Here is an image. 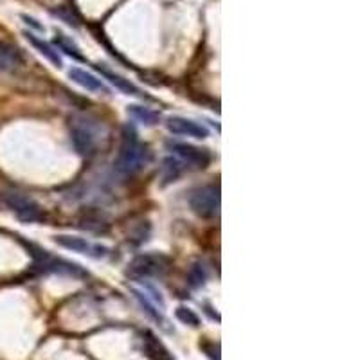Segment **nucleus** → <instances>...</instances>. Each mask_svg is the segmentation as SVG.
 Segmentation results:
<instances>
[{
	"instance_id": "1",
	"label": "nucleus",
	"mask_w": 360,
	"mask_h": 360,
	"mask_svg": "<svg viewBox=\"0 0 360 360\" xmlns=\"http://www.w3.org/2000/svg\"><path fill=\"white\" fill-rule=\"evenodd\" d=\"M148 159H150V152H148L146 144L141 143L135 128L124 127L123 143H121L117 159L114 162L119 175L131 176L135 173H139L146 166Z\"/></svg>"
},
{
	"instance_id": "2",
	"label": "nucleus",
	"mask_w": 360,
	"mask_h": 360,
	"mask_svg": "<svg viewBox=\"0 0 360 360\" xmlns=\"http://www.w3.org/2000/svg\"><path fill=\"white\" fill-rule=\"evenodd\" d=\"M169 266V258L160 252H144L135 256L127 269V276L131 279H150L162 276Z\"/></svg>"
},
{
	"instance_id": "3",
	"label": "nucleus",
	"mask_w": 360,
	"mask_h": 360,
	"mask_svg": "<svg viewBox=\"0 0 360 360\" xmlns=\"http://www.w3.org/2000/svg\"><path fill=\"white\" fill-rule=\"evenodd\" d=\"M189 207L202 218H217L220 214V186L205 184L193 189L189 195Z\"/></svg>"
},
{
	"instance_id": "4",
	"label": "nucleus",
	"mask_w": 360,
	"mask_h": 360,
	"mask_svg": "<svg viewBox=\"0 0 360 360\" xmlns=\"http://www.w3.org/2000/svg\"><path fill=\"white\" fill-rule=\"evenodd\" d=\"M2 204L11 211L18 220L33 224V221H41L45 218L44 211L33 198L25 197L22 193L9 191L2 195Z\"/></svg>"
},
{
	"instance_id": "5",
	"label": "nucleus",
	"mask_w": 360,
	"mask_h": 360,
	"mask_svg": "<svg viewBox=\"0 0 360 360\" xmlns=\"http://www.w3.org/2000/svg\"><path fill=\"white\" fill-rule=\"evenodd\" d=\"M70 143H72L74 150L86 159L94 155L96 148H98L94 130L86 124V121H79V119L70 121Z\"/></svg>"
},
{
	"instance_id": "6",
	"label": "nucleus",
	"mask_w": 360,
	"mask_h": 360,
	"mask_svg": "<svg viewBox=\"0 0 360 360\" xmlns=\"http://www.w3.org/2000/svg\"><path fill=\"white\" fill-rule=\"evenodd\" d=\"M168 148L173 155L186 164V168L204 169L211 162V153L204 148H198L189 143H168Z\"/></svg>"
},
{
	"instance_id": "7",
	"label": "nucleus",
	"mask_w": 360,
	"mask_h": 360,
	"mask_svg": "<svg viewBox=\"0 0 360 360\" xmlns=\"http://www.w3.org/2000/svg\"><path fill=\"white\" fill-rule=\"evenodd\" d=\"M56 243L60 247L67 250H72V252L83 254V256H89L92 259H105L110 254V249L101 243L89 242L85 238L78 236H67V234H62V236H56Z\"/></svg>"
},
{
	"instance_id": "8",
	"label": "nucleus",
	"mask_w": 360,
	"mask_h": 360,
	"mask_svg": "<svg viewBox=\"0 0 360 360\" xmlns=\"http://www.w3.org/2000/svg\"><path fill=\"white\" fill-rule=\"evenodd\" d=\"M34 256V259H37V266H40L41 270H45V272H56V274H67V276H78V278H85L86 272L82 269L79 265H76V263H70V262H65V259H60V258H54V256H51L47 250H34V252H31Z\"/></svg>"
},
{
	"instance_id": "9",
	"label": "nucleus",
	"mask_w": 360,
	"mask_h": 360,
	"mask_svg": "<svg viewBox=\"0 0 360 360\" xmlns=\"http://www.w3.org/2000/svg\"><path fill=\"white\" fill-rule=\"evenodd\" d=\"M166 128L173 135H184V137H193V139H205L209 135V130L204 124L188 117H169Z\"/></svg>"
},
{
	"instance_id": "10",
	"label": "nucleus",
	"mask_w": 360,
	"mask_h": 360,
	"mask_svg": "<svg viewBox=\"0 0 360 360\" xmlns=\"http://www.w3.org/2000/svg\"><path fill=\"white\" fill-rule=\"evenodd\" d=\"M24 65V58L15 45L8 41H0V70L15 72Z\"/></svg>"
},
{
	"instance_id": "11",
	"label": "nucleus",
	"mask_w": 360,
	"mask_h": 360,
	"mask_svg": "<svg viewBox=\"0 0 360 360\" xmlns=\"http://www.w3.org/2000/svg\"><path fill=\"white\" fill-rule=\"evenodd\" d=\"M69 78L72 79L74 83H78L79 86H83L85 90H90V92H108V89L105 86V83H103L101 79L96 78L94 74L79 69V67H72V69L69 70Z\"/></svg>"
},
{
	"instance_id": "12",
	"label": "nucleus",
	"mask_w": 360,
	"mask_h": 360,
	"mask_svg": "<svg viewBox=\"0 0 360 360\" xmlns=\"http://www.w3.org/2000/svg\"><path fill=\"white\" fill-rule=\"evenodd\" d=\"M144 352H146L148 359L150 360H175V356L168 352V348L157 339L153 333L146 332L144 333Z\"/></svg>"
},
{
	"instance_id": "13",
	"label": "nucleus",
	"mask_w": 360,
	"mask_h": 360,
	"mask_svg": "<svg viewBox=\"0 0 360 360\" xmlns=\"http://www.w3.org/2000/svg\"><path fill=\"white\" fill-rule=\"evenodd\" d=\"M24 37L27 38L29 44L33 45L34 49H37L38 53L41 54V56L47 58V60H49V62L53 63L54 67H58V69H60V67H62V58H60V54H58V51L54 49L53 45L47 44V41H44V40H41V38H38L37 34L29 33V31H25Z\"/></svg>"
},
{
	"instance_id": "14",
	"label": "nucleus",
	"mask_w": 360,
	"mask_h": 360,
	"mask_svg": "<svg viewBox=\"0 0 360 360\" xmlns=\"http://www.w3.org/2000/svg\"><path fill=\"white\" fill-rule=\"evenodd\" d=\"M98 70L103 74V76H105V79H108V82L112 83V85L117 86L119 90H123L124 94H128V96H144L143 90L137 89L134 83H130V79H124L123 76H119V74L112 72V70H108L107 67L98 65Z\"/></svg>"
},
{
	"instance_id": "15",
	"label": "nucleus",
	"mask_w": 360,
	"mask_h": 360,
	"mask_svg": "<svg viewBox=\"0 0 360 360\" xmlns=\"http://www.w3.org/2000/svg\"><path fill=\"white\" fill-rule=\"evenodd\" d=\"M186 169V164L182 160L176 159L175 155L166 157L162 162V169H160V175H162L164 184H169V182H175Z\"/></svg>"
},
{
	"instance_id": "16",
	"label": "nucleus",
	"mask_w": 360,
	"mask_h": 360,
	"mask_svg": "<svg viewBox=\"0 0 360 360\" xmlns=\"http://www.w3.org/2000/svg\"><path fill=\"white\" fill-rule=\"evenodd\" d=\"M128 114L135 119V121H139V123L146 124V127H155L159 123V114L146 107H139V105H131L128 107Z\"/></svg>"
},
{
	"instance_id": "17",
	"label": "nucleus",
	"mask_w": 360,
	"mask_h": 360,
	"mask_svg": "<svg viewBox=\"0 0 360 360\" xmlns=\"http://www.w3.org/2000/svg\"><path fill=\"white\" fill-rule=\"evenodd\" d=\"M205 281H207V266H205V263H202V262L193 263L191 269H189V272H188L189 287L200 288Z\"/></svg>"
},
{
	"instance_id": "18",
	"label": "nucleus",
	"mask_w": 360,
	"mask_h": 360,
	"mask_svg": "<svg viewBox=\"0 0 360 360\" xmlns=\"http://www.w3.org/2000/svg\"><path fill=\"white\" fill-rule=\"evenodd\" d=\"M54 44L58 45V49H62L63 53L69 54V56H72L74 60H79V62H83V60H85V58H83V54L79 53L78 45L74 44V41H70L69 38H67L63 33H60V31H56V38H54Z\"/></svg>"
},
{
	"instance_id": "19",
	"label": "nucleus",
	"mask_w": 360,
	"mask_h": 360,
	"mask_svg": "<svg viewBox=\"0 0 360 360\" xmlns=\"http://www.w3.org/2000/svg\"><path fill=\"white\" fill-rule=\"evenodd\" d=\"M134 294H135V297H137V301H139V303H141V307L144 308V311H146V314L150 315L152 319H155L157 323H160V324H162V326H164V323H166V319H164V315L160 314L159 310H157V304L152 303V301L148 299V295L144 294V292L134 290Z\"/></svg>"
},
{
	"instance_id": "20",
	"label": "nucleus",
	"mask_w": 360,
	"mask_h": 360,
	"mask_svg": "<svg viewBox=\"0 0 360 360\" xmlns=\"http://www.w3.org/2000/svg\"><path fill=\"white\" fill-rule=\"evenodd\" d=\"M176 319L180 321L182 324H189V326L197 328L200 324V319H198V315L191 310V308H186V307H180L176 308L175 311Z\"/></svg>"
},
{
	"instance_id": "21",
	"label": "nucleus",
	"mask_w": 360,
	"mask_h": 360,
	"mask_svg": "<svg viewBox=\"0 0 360 360\" xmlns=\"http://www.w3.org/2000/svg\"><path fill=\"white\" fill-rule=\"evenodd\" d=\"M20 18H22V20H24L27 25H31V27L37 29V31H45L44 25L38 24V20H34L33 17H27V15H20Z\"/></svg>"
}]
</instances>
